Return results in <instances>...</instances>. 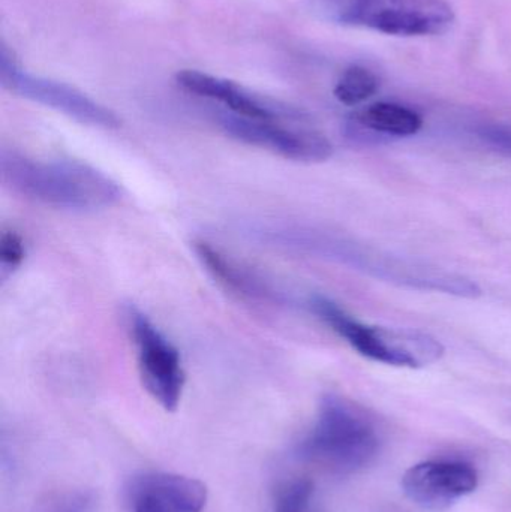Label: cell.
Wrapping results in <instances>:
<instances>
[{"mask_svg": "<svg viewBox=\"0 0 511 512\" xmlns=\"http://www.w3.org/2000/svg\"><path fill=\"white\" fill-rule=\"evenodd\" d=\"M314 484L309 480H293L276 492L275 512H311Z\"/></svg>", "mask_w": 511, "mask_h": 512, "instance_id": "15", "label": "cell"}, {"mask_svg": "<svg viewBox=\"0 0 511 512\" xmlns=\"http://www.w3.org/2000/svg\"><path fill=\"white\" fill-rule=\"evenodd\" d=\"M0 83L3 89L65 114L81 125L101 129H117L120 126L119 116L113 110L69 84L29 74L15 63L5 47L0 53Z\"/></svg>", "mask_w": 511, "mask_h": 512, "instance_id": "7", "label": "cell"}, {"mask_svg": "<svg viewBox=\"0 0 511 512\" xmlns=\"http://www.w3.org/2000/svg\"><path fill=\"white\" fill-rule=\"evenodd\" d=\"M219 126L228 137L275 153L290 161L324 162L332 158L333 146L329 138L305 122L258 120L225 113L219 116Z\"/></svg>", "mask_w": 511, "mask_h": 512, "instance_id": "8", "label": "cell"}, {"mask_svg": "<svg viewBox=\"0 0 511 512\" xmlns=\"http://www.w3.org/2000/svg\"><path fill=\"white\" fill-rule=\"evenodd\" d=\"M315 315L360 355L389 366L420 369L443 358L440 340L422 331L377 327L365 324L330 298L315 295L311 300Z\"/></svg>", "mask_w": 511, "mask_h": 512, "instance_id": "3", "label": "cell"}, {"mask_svg": "<svg viewBox=\"0 0 511 512\" xmlns=\"http://www.w3.org/2000/svg\"><path fill=\"white\" fill-rule=\"evenodd\" d=\"M336 18L393 36H432L455 23L449 0H341Z\"/></svg>", "mask_w": 511, "mask_h": 512, "instance_id": "5", "label": "cell"}, {"mask_svg": "<svg viewBox=\"0 0 511 512\" xmlns=\"http://www.w3.org/2000/svg\"><path fill=\"white\" fill-rule=\"evenodd\" d=\"M194 251L213 279L218 280L228 291L251 300L270 301L278 298L276 292L254 271L243 267L236 259L225 255L210 243L195 242Z\"/></svg>", "mask_w": 511, "mask_h": 512, "instance_id": "13", "label": "cell"}, {"mask_svg": "<svg viewBox=\"0 0 511 512\" xmlns=\"http://www.w3.org/2000/svg\"><path fill=\"white\" fill-rule=\"evenodd\" d=\"M311 251L314 254L330 256L336 261L362 270L375 279L386 280L396 285L462 298H477L482 295L480 286L464 274L417 259L386 254L344 239L314 236Z\"/></svg>", "mask_w": 511, "mask_h": 512, "instance_id": "4", "label": "cell"}, {"mask_svg": "<svg viewBox=\"0 0 511 512\" xmlns=\"http://www.w3.org/2000/svg\"><path fill=\"white\" fill-rule=\"evenodd\" d=\"M180 89L198 98L219 102L237 116L258 120H282V122H305L303 111L279 101L257 95L234 81L215 77L195 69H183L176 74Z\"/></svg>", "mask_w": 511, "mask_h": 512, "instance_id": "9", "label": "cell"}, {"mask_svg": "<svg viewBox=\"0 0 511 512\" xmlns=\"http://www.w3.org/2000/svg\"><path fill=\"white\" fill-rule=\"evenodd\" d=\"M422 128L423 119L419 113L393 102H377L360 108L348 120V135L362 143L413 137Z\"/></svg>", "mask_w": 511, "mask_h": 512, "instance_id": "11", "label": "cell"}, {"mask_svg": "<svg viewBox=\"0 0 511 512\" xmlns=\"http://www.w3.org/2000/svg\"><path fill=\"white\" fill-rule=\"evenodd\" d=\"M380 438L365 409L339 394L321 399L317 420L299 445V456L336 472L365 468L378 453Z\"/></svg>", "mask_w": 511, "mask_h": 512, "instance_id": "2", "label": "cell"}, {"mask_svg": "<svg viewBox=\"0 0 511 512\" xmlns=\"http://www.w3.org/2000/svg\"><path fill=\"white\" fill-rule=\"evenodd\" d=\"M0 180L21 197L74 212L107 209L122 197L111 177L86 162L38 161L14 150L0 153Z\"/></svg>", "mask_w": 511, "mask_h": 512, "instance_id": "1", "label": "cell"}, {"mask_svg": "<svg viewBox=\"0 0 511 512\" xmlns=\"http://www.w3.org/2000/svg\"><path fill=\"white\" fill-rule=\"evenodd\" d=\"M477 134L486 146L511 158V123H483L477 128Z\"/></svg>", "mask_w": 511, "mask_h": 512, "instance_id": "16", "label": "cell"}, {"mask_svg": "<svg viewBox=\"0 0 511 512\" xmlns=\"http://www.w3.org/2000/svg\"><path fill=\"white\" fill-rule=\"evenodd\" d=\"M380 89V80L371 69L354 65L345 69L336 83L335 98L347 107H356L371 99Z\"/></svg>", "mask_w": 511, "mask_h": 512, "instance_id": "14", "label": "cell"}, {"mask_svg": "<svg viewBox=\"0 0 511 512\" xmlns=\"http://www.w3.org/2000/svg\"><path fill=\"white\" fill-rule=\"evenodd\" d=\"M129 495H152L176 512H201L207 489L201 481L167 472H146L131 481Z\"/></svg>", "mask_w": 511, "mask_h": 512, "instance_id": "12", "label": "cell"}, {"mask_svg": "<svg viewBox=\"0 0 511 512\" xmlns=\"http://www.w3.org/2000/svg\"><path fill=\"white\" fill-rule=\"evenodd\" d=\"M128 330L144 388L165 411H176L186 382L180 352L149 316L135 307L128 310Z\"/></svg>", "mask_w": 511, "mask_h": 512, "instance_id": "6", "label": "cell"}, {"mask_svg": "<svg viewBox=\"0 0 511 512\" xmlns=\"http://www.w3.org/2000/svg\"><path fill=\"white\" fill-rule=\"evenodd\" d=\"M479 486L473 466L462 462H423L402 477L405 495L426 510L440 511Z\"/></svg>", "mask_w": 511, "mask_h": 512, "instance_id": "10", "label": "cell"}, {"mask_svg": "<svg viewBox=\"0 0 511 512\" xmlns=\"http://www.w3.org/2000/svg\"><path fill=\"white\" fill-rule=\"evenodd\" d=\"M131 501L134 512H176L161 499L152 495H134L131 496Z\"/></svg>", "mask_w": 511, "mask_h": 512, "instance_id": "18", "label": "cell"}, {"mask_svg": "<svg viewBox=\"0 0 511 512\" xmlns=\"http://www.w3.org/2000/svg\"><path fill=\"white\" fill-rule=\"evenodd\" d=\"M26 256L23 239L14 231H5L0 237V264L2 270H15Z\"/></svg>", "mask_w": 511, "mask_h": 512, "instance_id": "17", "label": "cell"}]
</instances>
